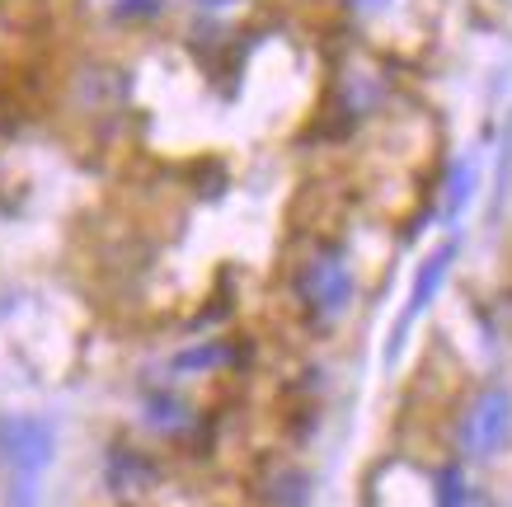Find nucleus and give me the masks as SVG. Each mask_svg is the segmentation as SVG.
<instances>
[{"label": "nucleus", "mask_w": 512, "mask_h": 507, "mask_svg": "<svg viewBox=\"0 0 512 507\" xmlns=\"http://www.w3.org/2000/svg\"><path fill=\"white\" fill-rule=\"evenodd\" d=\"M512 437V390L508 385H489L470 400L461 428H456V442H461V456L470 461H489L494 451H503V442Z\"/></svg>", "instance_id": "f257e3e1"}, {"label": "nucleus", "mask_w": 512, "mask_h": 507, "mask_svg": "<svg viewBox=\"0 0 512 507\" xmlns=\"http://www.w3.org/2000/svg\"><path fill=\"white\" fill-rule=\"evenodd\" d=\"M57 451V437L43 418L33 414H10L0 418V465L10 470V479H24V484H38Z\"/></svg>", "instance_id": "f03ea898"}, {"label": "nucleus", "mask_w": 512, "mask_h": 507, "mask_svg": "<svg viewBox=\"0 0 512 507\" xmlns=\"http://www.w3.org/2000/svg\"><path fill=\"white\" fill-rule=\"evenodd\" d=\"M296 292H301L306 310L325 315V320L343 315L348 301H353V273H348L343 254H320V259L306 263V268L296 273Z\"/></svg>", "instance_id": "7ed1b4c3"}, {"label": "nucleus", "mask_w": 512, "mask_h": 507, "mask_svg": "<svg viewBox=\"0 0 512 507\" xmlns=\"http://www.w3.org/2000/svg\"><path fill=\"white\" fill-rule=\"evenodd\" d=\"M456 249H461V245H456V240H447V245L433 249V259L419 268L414 287H409V301H404V310H400V324H395V338H390V357H395V348L404 343V334L414 329V320L423 315V306H428V301L437 296V287L447 282V268L456 263Z\"/></svg>", "instance_id": "20e7f679"}, {"label": "nucleus", "mask_w": 512, "mask_h": 507, "mask_svg": "<svg viewBox=\"0 0 512 507\" xmlns=\"http://www.w3.org/2000/svg\"><path fill=\"white\" fill-rule=\"evenodd\" d=\"M264 503L268 507H311V479L296 465H278L264 484Z\"/></svg>", "instance_id": "39448f33"}, {"label": "nucleus", "mask_w": 512, "mask_h": 507, "mask_svg": "<svg viewBox=\"0 0 512 507\" xmlns=\"http://www.w3.org/2000/svg\"><path fill=\"white\" fill-rule=\"evenodd\" d=\"M437 507H480V493L470 489L461 465H442L437 470Z\"/></svg>", "instance_id": "423d86ee"}, {"label": "nucleus", "mask_w": 512, "mask_h": 507, "mask_svg": "<svg viewBox=\"0 0 512 507\" xmlns=\"http://www.w3.org/2000/svg\"><path fill=\"white\" fill-rule=\"evenodd\" d=\"M146 418H151L156 428L179 432L188 423V409H184V400H179V395H151V400H146Z\"/></svg>", "instance_id": "0eeeda50"}, {"label": "nucleus", "mask_w": 512, "mask_h": 507, "mask_svg": "<svg viewBox=\"0 0 512 507\" xmlns=\"http://www.w3.org/2000/svg\"><path fill=\"white\" fill-rule=\"evenodd\" d=\"M470 184H475L470 165H456V169H451V188H447V212H451V216L461 212V202L470 198Z\"/></svg>", "instance_id": "6e6552de"}, {"label": "nucleus", "mask_w": 512, "mask_h": 507, "mask_svg": "<svg viewBox=\"0 0 512 507\" xmlns=\"http://www.w3.org/2000/svg\"><path fill=\"white\" fill-rule=\"evenodd\" d=\"M160 10V0H118V15H137V19H151Z\"/></svg>", "instance_id": "1a4fd4ad"}, {"label": "nucleus", "mask_w": 512, "mask_h": 507, "mask_svg": "<svg viewBox=\"0 0 512 507\" xmlns=\"http://www.w3.org/2000/svg\"><path fill=\"white\" fill-rule=\"evenodd\" d=\"M202 10H226V5H235V0H198Z\"/></svg>", "instance_id": "9d476101"}, {"label": "nucleus", "mask_w": 512, "mask_h": 507, "mask_svg": "<svg viewBox=\"0 0 512 507\" xmlns=\"http://www.w3.org/2000/svg\"><path fill=\"white\" fill-rule=\"evenodd\" d=\"M353 5H362V10H381V5H390V0H353Z\"/></svg>", "instance_id": "9b49d317"}]
</instances>
